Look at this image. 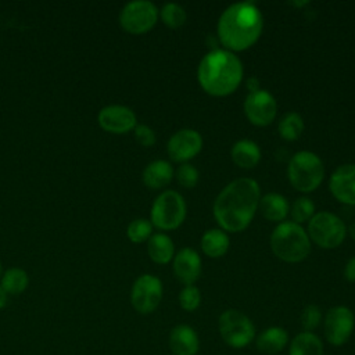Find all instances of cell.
<instances>
[{
  "mask_svg": "<svg viewBox=\"0 0 355 355\" xmlns=\"http://www.w3.org/2000/svg\"><path fill=\"white\" fill-rule=\"evenodd\" d=\"M261 200L259 184L251 178H239L226 184L212 207L214 218L222 230L237 233L250 226Z\"/></svg>",
  "mask_w": 355,
  "mask_h": 355,
  "instance_id": "cell-1",
  "label": "cell"
},
{
  "mask_svg": "<svg viewBox=\"0 0 355 355\" xmlns=\"http://www.w3.org/2000/svg\"><path fill=\"white\" fill-rule=\"evenodd\" d=\"M263 17L259 8L250 1L234 3L223 10L218 19V39L225 50L244 51L261 37Z\"/></svg>",
  "mask_w": 355,
  "mask_h": 355,
  "instance_id": "cell-2",
  "label": "cell"
},
{
  "mask_svg": "<svg viewBox=\"0 0 355 355\" xmlns=\"http://www.w3.org/2000/svg\"><path fill=\"white\" fill-rule=\"evenodd\" d=\"M244 75L241 60L225 49L208 51L197 68V79L205 93L225 97L236 92Z\"/></svg>",
  "mask_w": 355,
  "mask_h": 355,
  "instance_id": "cell-3",
  "label": "cell"
},
{
  "mask_svg": "<svg viewBox=\"0 0 355 355\" xmlns=\"http://www.w3.org/2000/svg\"><path fill=\"white\" fill-rule=\"evenodd\" d=\"M272 252L284 262L297 263L311 252V240L302 225L293 220L280 222L270 234Z\"/></svg>",
  "mask_w": 355,
  "mask_h": 355,
  "instance_id": "cell-4",
  "label": "cell"
},
{
  "mask_svg": "<svg viewBox=\"0 0 355 355\" xmlns=\"http://www.w3.org/2000/svg\"><path fill=\"white\" fill-rule=\"evenodd\" d=\"M287 176L294 189L301 193H311L322 184L324 166L319 155L312 151L302 150L290 158Z\"/></svg>",
  "mask_w": 355,
  "mask_h": 355,
  "instance_id": "cell-5",
  "label": "cell"
},
{
  "mask_svg": "<svg viewBox=\"0 0 355 355\" xmlns=\"http://www.w3.org/2000/svg\"><path fill=\"white\" fill-rule=\"evenodd\" d=\"M186 212L184 198L175 190H165L151 205L150 222L161 230H175L184 222Z\"/></svg>",
  "mask_w": 355,
  "mask_h": 355,
  "instance_id": "cell-6",
  "label": "cell"
},
{
  "mask_svg": "<svg viewBox=\"0 0 355 355\" xmlns=\"http://www.w3.org/2000/svg\"><path fill=\"white\" fill-rule=\"evenodd\" d=\"M309 240L318 247L331 250L338 247L347 236V226L341 218L329 211L316 212L308 222Z\"/></svg>",
  "mask_w": 355,
  "mask_h": 355,
  "instance_id": "cell-7",
  "label": "cell"
},
{
  "mask_svg": "<svg viewBox=\"0 0 355 355\" xmlns=\"http://www.w3.org/2000/svg\"><path fill=\"white\" fill-rule=\"evenodd\" d=\"M159 17L157 6L148 0H133L119 11V25L130 35H143L154 28Z\"/></svg>",
  "mask_w": 355,
  "mask_h": 355,
  "instance_id": "cell-8",
  "label": "cell"
},
{
  "mask_svg": "<svg viewBox=\"0 0 355 355\" xmlns=\"http://www.w3.org/2000/svg\"><path fill=\"white\" fill-rule=\"evenodd\" d=\"M218 326L223 341L233 348H243L255 337V327L251 319L236 309L222 312Z\"/></svg>",
  "mask_w": 355,
  "mask_h": 355,
  "instance_id": "cell-9",
  "label": "cell"
},
{
  "mask_svg": "<svg viewBox=\"0 0 355 355\" xmlns=\"http://www.w3.org/2000/svg\"><path fill=\"white\" fill-rule=\"evenodd\" d=\"M161 300L162 283L157 276L144 273L135 280L130 290V304L139 313L147 315L154 312Z\"/></svg>",
  "mask_w": 355,
  "mask_h": 355,
  "instance_id": "cell-10",
  "label": "cell"
},
{
  "mask_svg": "<svg viewBox=\"0 0 355 355\" xmlns=\"http://www.w3.org/2000/svg\"><path fill=\"white\" fill-rule=\"evenodd\" d=\"M355 327V318L349 308L344 305L333 306L324 316V337L331 345L345 344Z\"/></svg>",
  "mask_w": 355,
  "mask_h": 355,
  "instance_id": "cell-11",
  "label": "cell"
},
{
  "mask_svg": "<svg viewBox=\"0 0 355 355\" xmlns=\"http://www.w3.org/2000/svg\"><path fill=\"white\" fill-rule=\"evenodd\" d=\"M276 112L277 104L269 92L261 89L247 94L244 100V114L252 125L259 128L270 125L276 116Z\"/></svg>",
  "mask_w": 355,
  "mask_h": 355,
  "instance_id": "cell-12",
  "label": "cell"
},
{
  "mask_svg": "<svg viewBox=\"0 0 355 355\" xmlns=\"http://www.w3.org/2000/svg\"><path fill=\"white\" fill-rule=\"evenodd\" d=\"M97 122L108 133L123 135L136 128L137 118L132 108L121 104H110L98 111Z\"/></svg>",
  "mask_w": 355,
  "mask_h": 355,
  "instance_id": "cell-13",
  "label": "cell"
},
{
  "mask_svg": "<svg viewBox=\"0 0 355 355\" xmlns=\"http://www.w3.org/2000/svg\"><path fill=\"white\" fill-rule=\"evenodd\" d=\"M202 150V136L194 129H180L171 136L166 144L172 161L186 164Z\"/></svg>",
  "mask_w": 355,
  "mask_h": 355,
  "instance_id": "cell-14",
  "label": "cell"
},
{
  "mask_svg": "<svg viewBox=\"0 0 355 355\" xmlns=\"http://www.w3.org/2000/svg\"><path fill=\"white\" fill-rule=\"evenodd\" d=\"M333 197L345 205H355V164H344L336 168L329 180Z\"/></svg>",
  "mask_w": 355,
  "mask_h": 355,
  "instance_id": "cell-15",
  "label": "cell"
},
{
  "mask_svg": "<svg viewBox=\"0 0 355 355\" xmlns=\"http://www.w3.org/2000/svg\"><path fill=\"white\" fill-rule=\"evenodd\" d=\"M173 272L184 286L194 284L201 275V258L198 252L190 247L179 250L173 257Z\"/></svg>",
  "mask_w": 355,
  "mask_h": 355,
  "instance_id": "cell-16",
  "label": "cell"
},
{
  "mask_svg": "<svg viewBox=\"0 0 355 355\" xmlns=\"http://www.w3.org/2000/svg\"><path fill=\"white\" fill-rule=\"evenodd\" d=\"M198 336L189 324H178L169 333V348L173 355H197Z\"/></svg>",
  "mask_w": 355,
  "mask_h": 355,
  "instance_id": "cell-17",
  "label": "cell"
},
{
  "mask_svg": "<svg viewBox=\"0 0 355 355\" xmlns=\"http://www.w3.org/2000/svg\"><path fill=\"white\" fill-rule=\"evenodd\" d=\"M143 183L153 190L162 189L172 182L173 168L171 162L165 159H155L150 162L143 171Z\"/></svg>",
  "mask_w": 355,
  "mask_h": 355,
  "instance_id": "cell-18",
  "label": "cell"
},
{
  "mask_svg": "<svg viewBox=\"0 0 355 355\" xmlns=\"http://www.w3.org/2000/svg\"><path fill=\"white\" fill-rule=\"evenodd\" d=\"M230 157L237 166L243 169H251L257 166L261 161V148L255 141L250 139H243L233 144L230 150Z\"/></svg>",
  "mask_w": 355,
  "mask_h": 355,
  "instance_id": "cell-19",
  "label": "cell"
},
{
  "mask_svg": "<svg viewBox=\"0 0 355 355\" xmlns=\"http://www.w3.org/2000/svg\"><path fill=\"white\" fill-rule=\"evenodd\" d=\"M258 208L263 218L270 222H282L290 212L287 198L279 193H268L262 196Z\"/></svg>",
  "mask_w": 355,
  "mask_h": 355,
  "instance_id": "cell-20",
  "label": "cell"
},
{
  "mask_svg": "<svg viewBox=\"0 0 355 355\" xmlns=\"http://www.w3.org/2000/svg\"><path fill=\"white\" fill-rule=\"evenodd\" d=\"M147 252L151 261L165 265L175 257V245L172 239L165 233H153L147 240Z\"/></svg>",
  "mask_w": 355,
  "mask_h": 355,
  "instance_id": "cell-21",
  "label": "cell"
},
{
  "mask_svg": "<svg viewBox=\"0 0 355 355\" xmlns=\"http://www.w3.org/2000/svg\"><path fill=\"white\" fill-rule=\"evenodd\" d=\"M229 236L222 229H209L207 230L200 241L202 252L209 258H220L229 250Z\"/></svg>",
  "mask_w": 355,
  "mask_h": 355,
  "instance_id": "cell-22",
  "label": "cell"
},
{
  "mask_svg": "<svg viewBox=\"0 0 355 355\" xmlns=\"http://www.w3.org/2000/svg\"><path fill=\"white\" fill-rule=\"evenodd\" d=\"M288 343V334L284 329L279 326H272L265 329L257 337V348L263 354H277Z\"/></svg>",
  "mask_w": 355,
  "mask_h": 355,
  "instance_id": "cell-23",
  "label": "cell"
},
{
  "mask_svg": "<svg viewBox=\"0 0 355 355\" xmlns=\"http://www.w3.org/2000/svg\"><path fill=\"white\" fill-rule=\"evenodd\" d=\"M288 355H323V344L316 334L301 331L291 341Z\"/></svg>",
  "mask_w": 355,
  "mask_h": 355,
  "instance_id": "cell-24",
  "label": "cell"
},
{
  "mask_svg": "<svg viewBox=\"0 0 355 355\" xmlns=\"http://www.w3.org/2000/svg\"><path fill=\"white\" fill-rule=\"evenodd\" d=\"M28 273L21 268H10L0 277V286L10 295H18L28 287Z\"/></svg>",
  "mask_w": 355,
  "mask_h": 355,
  "instance_id": "cell-25",
  "label": "cell"
},
{
  "mask_svg": "<svg viewBox=\"0 0 355 355\" xmlns=\"http://www.w3.org/2000/svg\"><path fill=\"white\" fill-rule=\"evenodd\" d=\"M304 129H305V123H304L302 116L294 111L284 114L277 125V132H279L280 137L287 141L300 139Z\"/></svg>",
  "mask_w": 355,
  "mask_h": 355,
  "instance_id": "cell-26",
  "label": "cell"
},
{
  "mask_svg": "<svg viewBox=\"0 0 355 355\" xmlns=\"http://www.w3.org/2000/svg\"><path fill=\"white\" fill-rule=\"evenodd\" d=\"M159 17H161V21L164 22V25L171 29H178V28L183 26L187 19L184 8L176 3L164 4L159 11Z\"/></svg>",
  "mask_w": 355,
  "mask_h": 355,
  "instance_id": "cell-27",
  "label": "cell"
},
{
  "mask_svg": "<svg viewBox=\"0 0 355 355\" xmlns=\"http://www.w3.org/2000/svg\"><path fill=\"white\" fill-rule=\"evenodd\" d=\"M153 227L154 226L148 219L137 218V219H133L128 225L126 236L132 243L140 244V243L147 241L153 236Z\"/></svg>",
  "mask_w": 355,
  "mask_h": 355,
  "instance_id": "cell-28",
  "label": "cell"
},
{
  "mask_svg": "<svg viewBox=\"0 0 355 355\" xmlns=\"http://www.w3.org/2000/svg\"><path fill=\"white\" fill-rule=\"evenodd\" d=\"M290 214H291L293 222L302 225L305 222H309L311 218L316 214L315 204L308 197H298L290 207Z\"/></svg>",
  "mask_w": 355,
  "mask_h": 355,
  "instance_id": "cell-29",
  "label": "cell"
},
{
  "mask_svg": "<svg viewBox=\"0 0 355 355\" xmlns=\"http://www.w3.org/2000/svg\"><path fill=\"white\" fill-rule=\"evenodd\" d=\"M179 304H180L182 309H184L187 312L196 311L201 304L200 290L194 284L184 286L182 288V291L179 293Z\"/></svg>",
  "mask_w": 355,
  "mask_h": 355,
  "instance_id": "cell-30",
  "label": "cell"
},
{
  "mask_svg": "<svg viewBox=\"0 0 355 355\" xmlns=\"http://www.w3.org/2000/svg\"><path fill=\"white\" fill-rule=\"evenodd\" d=\"M198 171L189 162L180 164V166L176 171V179L179 184L184 189H193L198 183Z\"/></svg>",
  "mask_w": 355,
  "mask_h": 355,
  "instance_id": "cell-31",
  "label": "cell"
},
{
  "mask_svg": "<svg viewBox=\"0 0 355 355\" xmlns=\"http://www.w3.org/2000/svg\"><path fill=\"white\" fill-rule=\"evenodd\" d=\"M322 322V312L319 309L318 305H306L304 309H302V313H301V326L304 329V331H311L315 330Z\"/></svg>",
  "mask_w": 355,
  "mask_h": 355,
  "instance_id": "cell-32",
  "label": "cell"
},
{
  "mask_svg": "<svg viewBox=\"0 0 355 355\" xmlns=\"http://www.w3.org/2000/svg\"><path fill=\"white\" fill-rule=\"evenodd\" d=\"M133 133H135V137H136L137 143H140L141 146L151 147V146L155 144L157 136H155V132L150 126L136 125V128L133 129Z\"/></svg>",
  "mask_w": 355,
  "mask_h": 355,
  "instance_id": "cell-33",
  "label": "cell"
},
{
  "mask_svg": "<svg viewBox=\"0 0 355 355\" xmlns=\"http://www.w3.org/2000/svg\"><path fill=\"white\" fill-rule=\"evenodd\" d=\"M344 277L349 283L355 282V257H352L347 261L345 268H344Z\"/></svg>",
  "mask_w": 355,
  "mask_h": 355,
  "instance_id": "cell-34",
  "label": "cell"
},
{
  "mask_svg": "<svg viewBox=\"0 0 355 355\" xmlns=\"http://www.w3.org/2000/svg\"><path fill=\"white\" fill-rule=\"evenodd\" d=\"M247 87H248V92H250V93H254V92L261 90V83H259V80H258L255 76H251V78L247 80Z\"/></svg>",
  "mask_w": 355,
  "mask_h": 355,
  "instance_id": "cell-35",
  "label": "cell"
},
{
  "mask_svg": "<svg viewBox=\"0 0 355 355\" xmlns=\"http://www.w3.org/2000/svg\"><path fill=\"white\" fill-rule=\"evenodd\" d=\"M8 302V294L4 291V288L0 286V309H3Z\"/></svg>",
  "mask_w": 355,
  "mask_h": 355,
  "instance_id": "cell-36",
  "label": "cell"
},
{
  "mask_svg": "<svg viewBox=\"0 0 355 355\" xmlns=\"http://www.w3.org/2000/svg\"><path fill=\"white\" fill-rule=\"evenodd\" d=\"M348 233H349V236L352 237V240H355V220L349 225V227H348V230H347Z\"/></svg>",
  "mask_w": 355,
  "mask_h": 355,
  "instance_id": "cell-37",
  "label": "cell"
},
{
  "mask_svg": "<svg viewBox=\"0 0 355 355\" xmlns=\"http://www.w3.org/2000/svg\"><path fill=\"white\" fill-rule=\"evenodd\" d=\"M0 277H1V262H0Z\"/></svg>",
  "mask_w": 355,
  "mask_h": 355,
  "instance_id": "cell-38",
  "label": "cell"
}]
</instances>
